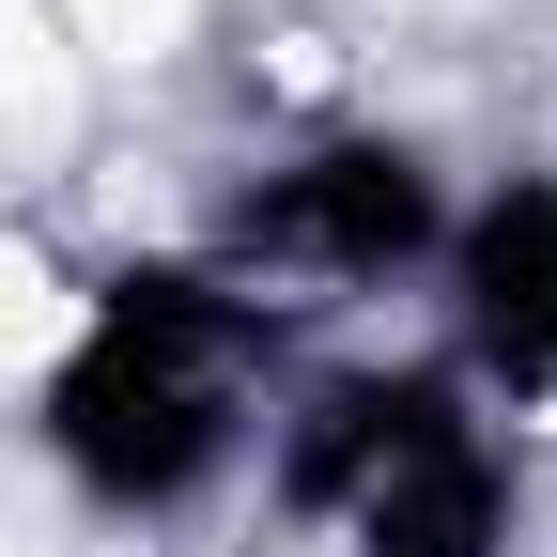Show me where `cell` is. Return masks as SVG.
Masks as SVG:
<instances>
[{"label": "cell", "instance_id": "cell-1", "mask_svg": "<svg viewBox=\"0 0 557 557\" xmlns=\"http://www.w3.org/2000/svg\"><path fill=\"white\" fill-rule=\"evenodd\" d=\"M78 341H94V278L62 263L47 233H0V403H16V387H62Z\"/></svg>", "mask_w": 557, "mask_h": 557}, {"label": "cell", "instance_id": "cell-2", "mask_svg": "<svg viewBox=\"0 0 557 557\" xmlns=\"http://www.w3.org/2000/svg\"><path fill=\"white\" fill-rule=\"evenodd\" d=\"M32 16L78 62H186V32L218 16V0H32Z\"/></svg>", "mask_w": 557, "mask_h": 557}]
</instances>
